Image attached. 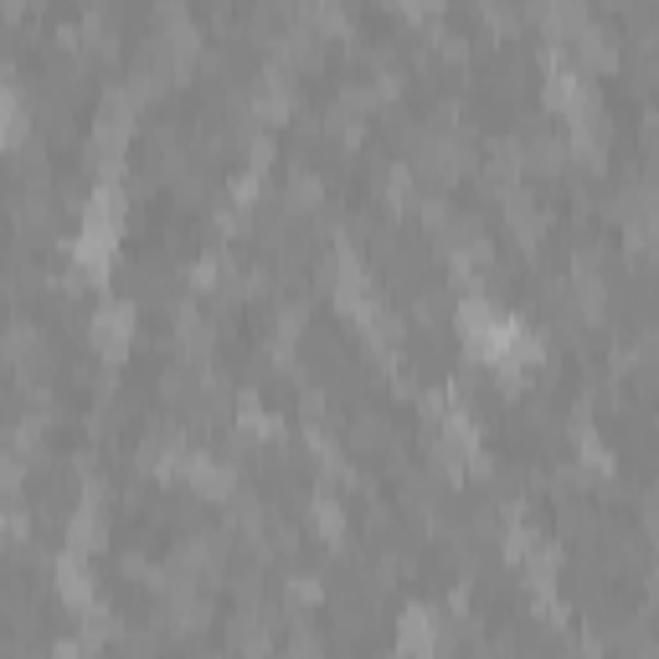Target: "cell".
<instances>
[{
	"label": "cell",
	"instance_id": "6da1fadb",
	"mask_svg": "<svg viewBox=\"0 0 659 659\" xmlns=\"http://www.w3.org/2000/svg\"><path fill=\"white\" fill-rule=\"evenodd\" d=\"M88 340H94V350L103 356V361H124V350H129V340H135V310L129 304H103V310L94 314V330H88Z\"/></svg>",
	"mask_w": 659,
	"mask_h": 659
},
{
	"label": "cell",
	"instance_id": "7a4b0ae2",
	"mask_svg": "<svg viewBox=\"0 0 659 659\" xmlns=\"http://www.w3.org/2000/svg\"><path fill=\"white\" fill-rule=\"evenodd\" d=\"M598 103V94H593V83H587V73H577V67H557L551 78H546V109H557V114H582V109H593Z\"/></svg>",
	"mask_w": 659,
	"mask_h": 659
},
{
	"label": "cell",
	"instance_id": "3957f363",
	"mask_svg": "<svg viewBox=\"0 0 659 659\" xmlns=\"http://www.w3.org/2000/svg\"><path fill=\"white\" fill-rule=\"evenodd\" d=\"M567 47H572V67L577 73H608V67H619V41L608 37L602 26H593V21Z\"/></svg>",
	"mask_w": 659,
	"mask_h": 659
},
{
	"label": "cell",
	"instance_id": "277c9868",
	"mask_svg": "<svg viewBox=\"0 0 659 659\" xmlns=\"http://www.w3.org/2000/svg\"><path fill=\"white\" fill-rule=\"evenodd\" d=\"M135 103H139V98L129 94V88L103 94V103H98V119H94V135L124 145V139H129V129H135Z\"/></svg>",
	"mask_w": 659,
	"mask_h": 659
},
{
	"label": "cell",
	"instance_id": "5b68a950",
	"mask_svg": "<svg viewBox=\"0 0 659 659\" xmlns=\"http://www.w3.org/2000/svg\"><path fill=\"white\" fill-rule=\"evenodd\" d=\"M114 233H94V227H83V237L73 243V263H78L83 278H94V284H103L109 278V269H114Z\"/></svg>",
	"mask_w": 659,
	"mask_h": 659
},
{
	"label": "cell",
	"instance_id": "8992f818",
	"mask_svg": "<svg viewBox=\"0 0 659 659\" xmlns=\"http://www.w3.org/2000/svg\"><path fill=\"white\" fill-rule=\"evenodd\" d=\"M124 191H119L114 181H103L94 196H88V207H83V227H94V233H124Z\"/></svg>",
	"mask_w": 659,
	"mask_h": 659
},
{
	"label": "cell",
	"instance_id": "52a82bcc",
	"mask_svg": "<svg viewBox=\"0 0 659 659\" xmlns=\"http://www.w3.org/2000/svg\"><path fill=\"white\" fill-rule=\"evenodd\" d=\"M252 119L258 124H284L289 119V109H294V94H289V83L284 78H263L258 88H252Z\"/></svg>",
	"mask_w": 659,
	"mask_h": 659
},
{
	"label": "cell",
	"instance_id": "ba28073f",
	"mask_svg": "<svg viewBox=\"0 0 659 659\" xmlns=\"http://www.w3.org/2000/svg\"><path fill=\"white\" fill-rule=\"evenodd\" d=\"M58 593L73 608H88L94 602V577H88V562H83V551H67L58 562Z\"/></svg>",
	"mask_w": 659,
	"mask_h": 659
},
{
	"label": "cell",
	"instance_id": "9c48e42d",
	"mask_svg": "<svg viewBox=\"0 0 659 659\" xmlns=\"http://www.w3.org/2000/svg\"><path fill=\"white\" fill-rule=\"evenodd\" d=\"M525 171H542V175H557L567 165V145L557 135H546V129H536V135L525 139Z\"/></svg>",
	"mask_w": 659,
	"mask_h": 659
},
{
	"label": "cell",
	"instance_id": "30bf717a",
	"mask_svg": "<svg viewBox=\"0 0 659 659\" xmlns=\"http://www.w3.org/2000/svg\"><path fill=\"white\" fill-rule=\"evenodd\" d=\"M67 542H73V551H98L103 546V510H98L94 495L78 505V515L67 525Z\"/></svg>",
	"mask_w": 659,
	"mask_h": 659
},
{
	"label": "cell",
	"instance_id": "8fae6325",
	"mask_svg": "<svg viewBox=\"0 0 659 659\" xmlns=\"http://www.w3.org/2000/svg\"><path fill=\"white\" fill-rule=\"evenodd\" d=\"M433 613L427 608H408L402 613V623H397V644L402 649H438V634H433Z\"/></svg>",
	"mask_w": 659,
	"mask_h": 659
},
{
	"label": "cell",
	"instance_id": "7c38bea8",
	"mask_svg": "<svg viewBox=\"0 0 659 659\" xmlns=\"http://www.w3.org/2000/svg\"><path fill=\"white\" fill-rule=\"evenodd\" d=\"M175 346L186 361H207V350H212V325L207 320H196V314H181V335H175Z\"/></svg>",
	"mask_w": 659,
	"mask_h": 659
},
{
	"label": "cell",
	"instance_id": "4fadbf2b",
	"mask_svg": "<svg viewBox=\"0 0 659 659\" xmlns=\"http://www.w3.org/2000/svg\"><path fill=\"white\" fill-rule=\"evenodd\" d=\"M623 227H629V248L639 252V258H655V252H659V207L629 216Z\"/></svg>",
	"mask_w": 659,
	"mask_h": 659
},
{
	"label": "cell",
	"instance_id": "5bb4252c",
	"mask_svg": "<svg viewBox=\"0 0 659 659\" xmlns=\"http://www.w3.org/2000/svg\"><path fill=\"white\" fill-rule=\"evenodd\" d=\"M314 536H325V542L346 536V510L335 495H314Z\"/></svg>",
	"mask_w": 659,
	"mask_h": 659
},
{
	"label": "cell",
	"instance_id": "9a60e30c",
	"mask_svg": "<svg viewBox=\"0 0 659 659\" xmlns=\"http://www.w3.org/2000/svg\"><path fill=\"white\" fill-rule=\"evenodd\" d=\"M320 181H314L310 171H299V175H289V191H284V201H289L294 212H314L320 207Z\"/></svg>",
	"mask_w": 659,
	"mask_h": 659
},
{
	"label": "cell",
	"instance_id": "2e32d148",
	"mask_svg": "<svg viewBox=\"0 0 659 659\" xmlns=\"http://www.w3.org/2000/svg\"><path fill=\"white\" fill-rule=\"evenodd\" d=\"M160 391H165V402H191L196 391H201V376H196L191 366H175L165 382H160Z\"/></svg>",
	"mask_w": 659,
	"mask_h": 659
},
{
	"label": "cell",
	"instance_id": "e0dca14e",
	"mask_svg": "<svg viewBox=\"0 0 659 659\" xmlns=\"http://www.w3.org/2000/svg\"><path fill=\"white\" fill-rule=\"evenodd\" d=\"M5 139H11V145H21V139H26V109H21L16 88H5Z\"/></svg>",
	"mask_w": 659,
	"mask_h": 659
},
{
	"label": "cell",
	"instance_id": "ac0fdd59",
	"mask_svg": "<svg viewBox=\"0 0 659 659\" xmlns=\"http://www.w3.org/2000/svg\"><path fill=\"white\" fill-rule=\"evenodd\" d=\"M402 5H408L412 16H427V11H438V5H444V0H402Z\"/></svg>",
	"mask_w": 659,
	"mask_h": 659
},
{
	"label": "cell",
	"instance_id": "d6986e66",
	"mask_svg": "<svg viewBox=\"0 0 659 659\" xmlns=\"http://www.w3.org/2000/svg\"><path fill=\"white\" fill-rule=\"evenodd\" d=\"M639 346H644V356H649V361H659V330H649Z\"/></svg>",
	"mask_w": 659,
	"mask_h": 659
}]
</instances>
